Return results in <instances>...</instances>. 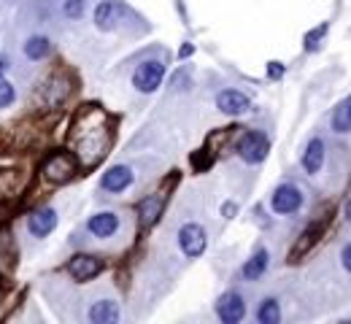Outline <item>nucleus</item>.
Wrapping results in <instances>:
<instances>
[{
	"label": "nucleus",
	"instance_id": "obj_1",
	"mask_svg": "<svg viewBox=\"0 0 351 324\" xmlns=\"http://www.w3.org/2000/svg\"><path fill=\"white\" fill-rule=\"evenodd\" d=\"M114 140V122L100 105H82L73 116L71 133H68V151L79 160L82 168H95L103 162Z\"/></svg>",
	"mask_w": 351,
	"mask_h": 324
},
{
	"label": "nucleus",
	"instance_id": "obj_2",
	"mask_svg": "<svg viewBox=\"0 0 351 324\" xmlns=\"http://www.w3.org/2000/svg\"><path fill=\"white\" fill-rule=\"evenodd\" d=\"M79 160L71 151H51L41 162V179L54 186H62L79 176Z\"/></svg>",
	"mask_w": 351,
	"mask_h": 324
},
{
	"label": "nucleus",
	"instance_id": "obj_3",
	"mask_svg": "<svg viewBox=\"0 0 351 324\" xmlns=\"http://www.w3.org/2000/svg\"><path fill=\"white\" fill-rule=\"evenodd\" d=\"M71 92H73V82L65 73H51L38 87V97H41L46 108H60L71 97Z\"/></svg>",
	"mask_w": 351,
	"mask_h": 324
},
{
	"label": "nucleus",
	"instance_id": "obj_4",
	"mask_svg": "<svg viewBox=\"0 0 351 324\" xmlns=\"http://www.w3.org/2000/svg\"><path fill=\"white\" fill-rule=\"evenodd\" d=\"M162 79H165V65H162L160 60H146V62H141V65L135 68V73H132V87H135L138 92L152 95L160 90Z\"/></svg>",
	"mask_w": 351,
	"mask_h": 324
},
{
	"label": "nucleus",
	"instance_id": "obj_5",
	"mask_svg": "<svg viewBox=\"0 0 351 324\" xmlns=\"http://www.w3.org/2000/svg\"><path fill=\"white\" fill-rule=\"evenodd\" d=\"M267 151H270V138L265 133H260V130H249L238 140V157L243 162H249V165L263 162L265 157H267Z\"/></svg>",
	"mask_w": 351,
	"mask_h": 324
},
{
	"label": "nucleus",
	"instance_id": "obj_6",
	"mask_svg": "<svg viewBox=\"0 0 351 324\" xmlns=\"http://www.w3.org/2000/svg\"><path fill=\"white\" fill-rule=\"evenodd\" d=\"M178 246H181V251H184L189 260H195V257H200V254L206 251L208 235H206V230H203L197 222H186V225L178 230Z\"/></svg>",
	"mask_w": 351,
	"mask_h": 324
},
{
	"label": "nucleus",
	"instance_id": "obj_7",
	"mask_svg": "<svg viewBox=\"0 0 351 324\" xmlns=\"http://www.w3.org/2000/svg\"><path fill=\"white\" fill-rule=\"evenodd\" d=\"M103 268H106V262L100 257H95V254H76V257L68 260V273H71L73 281H82V284L100 276Z\"/></svg>",
	"mask_w": 351,
	"mask_h": 324
},
{
	"label": "nucleus",
	"instance_id": "obj_8",
	"mask_svg": "<svg viewBox=\"0 0 351 324\" xmlns=\"http://www.w3.org/2000/svg\"><path fill=\"white\" fill-rule=\"evenodd\" d=\"M217 108L227 116H243V114L252 111V100L241 90H221L217 95Z\"/></svg>",
	"mask_w": 351,
	"mask_h": 324
},
{
	"label": "nucleus",
	"instance_id": "obj_9",
	"mask_svg": "<svg viewBox=\"0 0 351 324\" xmlns=\"http://www.w3.org/2000/svg\"><path fill=\"white\" fill-rule=\"evenodd\" d=\"M270 205H273L276 214H295V211H300V205H303V192L295 184H281L273 192Z\"/></svg>",
	"mask_w": 351,
	"mask_h": 324
},
{
	"label": "nucleus",
	"instance_id": "obj_10",
	"mask_svg": "<svg viewBox=\"0 0 351 324\" xmlns=\"http://www.w3.org/2000/svg\"><path fill=\"white\" fill-rule=\"evenodd\" d=\"M217 316L224 324H238L246 316V303L238 292H224L217 303Z\"/></svg>",
	"mask_w": 351,
	"mask_h": 324
},
{
	"label": "nucleus",
	"instance_id": "obj_11",
	"mask_svg": "<svg viewBox=\"0 0 351 324\" xmlns=\"http://www.w3.org/2000/svg\"><path fill=\"white\" fill-rule=\"evenodd\" d=\"M165 211V195H149L138 203V225L143 230H152Z\"/></svg>",
	"mask_w": 351,
	"mask_h": 324
},
{
	"label": "nucleus",
	"instance_id": "obj_12",
	"mask_svg": "<svg viewBox=\"0 0 351 324\" xmlns=\"http://www.w3.org/2000/svg\"><path fill=\"white\" fill-rule=\"evenodd\" d=\"M322 232H324V225H322V222H313V225H308L306 230L300 232V238H298L295 246L289 249V265H295V262H300V260L306 257L308 251L319 243Z\"/></svg>",
	"mask_w": 351,
	"mask_h": 324
},
{
	"label": "nucleus",
	"instance_id": "obj_13",
	"mask_svg": "<svg viewBox=\"0 0 351 324\" xmlns=\"http://www.w3.org/2000/svg\"><path fill=\"white\" fill-rule=\"evenodd\" d=\"M122 3H117V0H103L97 8H95V27L97 30H103V33H111V30H117V25H119V19H122Z\"/></svg>",
	"mask_w": 351,
	"mask_h": 324
},
{
	"label": "nucleus",
	"instance_id": "obj_14",
	"mask_svg": "<svg viewBox=\"0 0 351 324\" xmlns=\"http://www.w3.org/2000/svg\"><path fill=\"white\" fill-rule=\"evenodd\" d=\"M130 184H132V171L128 165H114V168H108V171L103 173V179H100V186H103L106 192H125Z\"/></svg>",
	"mask_w": 351,
	"mask_h": 324
},
{
	"label": "nucleus",
	"instance_id": "obj_15",
	"mask_svg": "<svg viewBox=\"0 0 351 324\" xmlns=\"http://www.w3.org/2000/svg\"><path fill=\"white\" fill-rule=\"evenodd\" d=\"M27 184V179L19 173V171H14V168H3L0 171V203H5V200H14L22 189Z\"/></svg>",
	"mask_w": 351,
	"mask_h": 324
},
{
	"label": "nucleus",
	"instance_id": "obj_16",
	"mask_svg": "<svg viewBox=\"0 0 351 324\" xmlns=\"http://www.w3.org/2000/svg\"><path fill=\"white\" fill-rule=\"evenodd\" d=\"M54 227H57V211L54 208H38L27 219V230L33 232L36 238H46Z\"/></svg>",
	"mask_w": 351,
	"mask_h": 324
},
{
	"label": "nucleus",
	"instance_id": "obj_17",
	"mask_svg": "<svg viewBox=\"0 0 351 324\" xmlns=\"http://www.w3.org/2000/svg\"><path fill=\"white\" fill-rule=\"evenodd\" d=\"M87 230L95 235V238H111L114 232L119 230V216L111 214V211H103V214H95L89 216Z\"/></svg>",
	"mask_w": 351,
	"mask_h": 324
},
{
	"label": "nucleus",
	"instance_id": "obj_18",
	"mask_svg": "<svg viewBox=\"0 0 351 324\" xmlns=\"http://www.w3.org/2000/svg\"><path fill=\"white\" fill-rule=\"evenodd\" d=\"M322 165H324V140L311 138L306 146V151H303V171L313 176V173L322 171Z\"/></svg>",
	"mask_w": 351,
	"mask_h": 324
},
{
	"label": "nucleus",
	"instance_id": "obj_19",
	"mask_svg": "<svg viewBox=\"0 0 351 324\" xmlns=\"http://www.w3.org/2000/svg\"><path fill=\"white\" fill-rule=\"evenodd\" d=\"M89 322L92 324H117L119 322V306H117L114 300L92 303V308H89Z\"/></svg>",
	"mask_w": 351,
	"mask_h": 324
},
{
	"label": "nucleus",
	"instance_id": "obj_20",
	"mask_svg": "<svg viewBox=\"0 0 351 324\" xmlns=\"http://www.w3.org/2000/svg\"><path fill=\"white\" fill-rule=\"evenodd\" d=\"M267 262H270V254H267L265 249H257V251L249 257V262L243 265V278H246V281L263 278L265 271H267Z\"/></svg>",
	"mask_w": 351,
	"mask_h": 324
},
{
	"label": "nucleus",
	"instance_id": "obj_21",
	"mask_svg": "<svg viewBox=\"0 0 351 324\" xmlns=\"http://www.w3.org/2000/svg\"><path fill=\"white\" fill-rule=\"evenodd\" d=\"M51 54V41L46 38V36H33V38H27L25 41V57L27 60H46Z\"/></svg>",
	"mask_w": 351,
	"mask_h": 324
},
{
	"label": "nucleus",
	"instance_id": "obj_22",
	"mask_svg": "<svg viewBox=\"0 0 351 324\" xmlns=\"http://www.w3.org/2000/svg\"><path fill=\"white\" fill-rule=\"evenodd\" d=\"M332 130L335 133H349L351 130V97H346L335 108V114H332Z\"/></svg>",
	"mask_w": 351,
	"mask_h": 324
},
{
	"label": "nucleus",
	"instance_id": "obj_23",
	"mask_svg": "<svg viewBox=\"0 0 351 324\" xmlns=\"http://www.w3.org/2000/svg\"><path fill=\"white\" fill-rule=\"evenodd\" d=\"M257 319H260V324H278L281 322V306H278V300H273V297L263 300V306L257 308Z\"/></svg>",
	"mask_w": 351,
	"mask_h": 324
},
{
	"label": "nucleus",
	"instance_id": "obj_24",
	"mask_svg": "<svg viewBox=\"0 0 351 324\" xmlns=\"http://www.w3.org/2000/svg\"><path fill=\"white\" fill-rule=\"evenodd\" d=\"M327 30H330V25H327V22H322L319 27H313L311 33H306V51H316V49L322 47V41H324Z\"/></svg>",
	"mask_w": 351,
	"mask_h": 324
},
{
	"label": "nucleus",
	"instance_id": "obj_25",
	"mask_svg": "<svg viewBox=\"0 0 351 324\" xmlns=\"http://www.w3.org/2000/svg\"><path fill=\"white\" fill-rule=\"evenodd\" d=\"M87 11V0H62V16L65 19H82Z\"/></svg>",
	"mask_w": 351,
	"mask_h": 324
},
{
	"label": "nucleus",
	"instance_id": "obj_26",
	"mask_svg": "<svg viewBox=\"0 0 351 324\" xmlns=\"http://www.w3.org/2000/svg\"><path fill=\"white\" fill-rule=\"evenodd\" d=\"M14 100H16V90H14V84H11L8 79H3V76H0V108L11 105Z\"/></svg>",
	"mask_w": 351,
	"mask_h": 324
},
{
	"label": "nucleus",
	"instance_id": "obj_27",
	"mask_svg": "<svg viewBox=\"0 0 351 324\" xmlns=\"http://www.w3.org/2000/svg\"><path fill=\"white\" fill-rule=\"evenodd\" d=\"M284 62H267V79H273V82H278V79H284Z\"/></svg>",
	"mask_w": 351,
	"mask_h": 324
},
{
	"label": "nucleus",
	"instance_id": "obj_28",
	"mask_svg": "<svg viewBox=\"0 0 351 324\" xmlns=\"http://www.w3.org/2000/svg\"><path fill=\"white\" fill-rule=\"evenodd\" d=\"M235 214H238V205H235L232 200H227V203H221V216H224V219H232Z\"/></svg>",
	"mask_w": 351,
	"mask_h": 324
},
{
	"label": "nucleus",
	"instance_id": "obj_29",
	"mask_svg": "<svg viewBox=\"0 0 351 324\" xmlns=\"http://www.w3.org/2000/svg\"><path fill=\"white\" fill-rule=\"evenodd\" d=\"M341 260H343V268L351 273V243L349 246H343V254H341Z\"/></svg>",
	"mask_w": 351,
	"mask_h": 324
},
{
	"label": "nucleus",
	"instance_id": "obj_30",
	"mask_svg": "<svg viewBox=\"0 0 351 324\" xmlns=\"http://www.w3.org/2000/svg\"><path fill=\"white\" fill-rule=\"evenodd\" d=\"M192 51H195V47H192V44H186V47H181V51H178V57L184 60V57H189Z\"/></svg>",
	"mask_w": 351,
	"mask_h": 324
},
{
	"label": "nucleus",
	"instance_id": "obj_31",
	"mask_svg": "<svg viewBox=\"0 0 351 324\" xmlns=\"http://www.w3.org/2000/svg\"><path fill=\"white\" fill-rule=\"evenodd\" d=\"M5 68H8V60H5V54H0V76L5 73Z\"/></svg>",
	"mask_w": 351,
	"mask_h": 324
},
{
	"label": "nucleus",
	"instance_id": "obj_32",
	"mask_svg": "<svg viewBox=\"0 0 351 324\" xmlns=\"http://www.w3.org/2000/svg\"><path fill=\"white\" fill-rule=\"evenodd\" d=\"M346 219L351 222V197H349V203H346Z\"/></svg>",
	"mask_w": 351,
	"mask_h": 324
}]
</instances>
